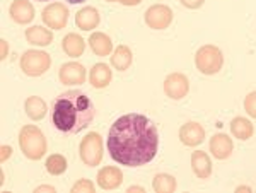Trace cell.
I'll use <instances>...</instances> for the list:
<instances>
[{
	"mask_svg": "<svg viewBox=\"0 0 256 193\" xmlns=\"http://www.w3.org/2000/svg\"><path fill=\"white\" fill-rule=\"evenodd\" d=\"M230 134L234 135L239 140H250L251 137L254 135V126L248 118L242 116H236L232 122H230Z\"/></svg>",
	"mask_w": 256,
	"mask_h": 193,
	"instance_id": "22",
	"label": "cell"
},
{
	"mask_svg": "<svg viewBox=\"0 0 256 193\" xmlns=\"http://www.w3.org/2000/svg\"><path fill=\"white\" fill-rule=\"evenodd\" d=\"M208 149L214 158L218 159V161H224V159L230 158V154H232L234 142L227 134H216V135H212V138H210Z\"/></svg>",
	"mask_w": 256,
	"mask_h": 193,
	"instance_id": "12",
	"label": "cell"
},
{
	"mask_svg": "<svg viewBox=\"0 0 256 193\" xmlns=\"http://www.w3.org/2000/svg\"><path fill=\"white\" fill-rule=\"evenodd\" d=\"M9 16L18 24H30L34 19V7L28 0H14L9 7Z\"/></svg>",
	"mask_w": 256,
	"mask_h": 193,
	"instance_id": "14",
	"label": "cell"
},
{
	"mask_svg": "<svg viewBox=\"0 0 256 193\" xmlns=\"http://www.w3.org/2000/svg\"><path fill=\"white\" fill-rule=\"evenodd\" d=\"M244 112L250 114L251 118H254L256 120V91L250 92L244 98Z\"/></svg>",
	"mask_w": 256,
	"mask_h": 193,
	"instance_id": "27",
	"label": "cell"
},
{
	"mask_svg": "<svg viewBox=\"0 0 256 193\" xmlns=\"http://www.w3.org/2000/svg\"><path fill=\"white\" fill-rule=\"evenodd\" d=\"M111 79H113V72H111L110 65L102 64V62L92 65V68L89 70V82H90V86L96 89L108 88L111 84Z\"/></svg>",
	"mask_w": 256,
	"mask_h": 193,
	"instance_id": "16",
	"label": "cell"
},
{
	"mask_svg": "<svg viewBox=\"0 0 256 193\" xmlns=\"http://www.w3.org/2000/svg\"><path fill=\"white\" fill-rule=\"evenodd\" d=\"M96 108L86 92L79 89L62 92L52 106V122L64 134H79L92 123Z\"/></svg>",
	"mask_w": 256,
	"mask_h": 193,
	"instance_id": "2",
	"label": "cell"
},
{
	"mask_svg": "<svg viewBox=\"0 0 256 193\" xmlns=\"http://www.w3.org/2000/svg\"><path fill=\"white\" fill-rule=\"evenodd\" d=\"M101 22V16L96 7H82V9L76 14V26L82 31H92L96 30Z\"/></svg>",
	"mask_w": 256,
	"mask_h": 193,
	"instance_id": "15",
	"label": "cell"
},
{
	"mask_svg": "<svg viewBox=\"0 0 256 193\" xmlns=\"http://www.w3.org/2000/svg\"><path fill=\"white\" fill-rule=\"evenodd\" d=\"M192 170L196 178L207 180L212 174V161H210L208 154L204 150H195L192 152Z\"/></svg>",
	"mask_w": 256,
	"mask_h": 193,
	"instance_id": "17",
	"label": "cell"
},
{
	"mask_svg": "<svg viewBox=\"0 0 256 193\" xmlns=\"http://www.w3.org/2000/svg\"><path fill=\"white\" fill-rule=\"evenodd\" d=\"M44 168H46L48 174L52 176H60L67 171V159L62 154H52L44 162Z\"/></svg>",
	"mask_w": 256,
	"mask_h": 193,
	"instance_id": "25",
	"label": "cell"
},
{
	"mask_svg": "<svg viewBox=\"0 0 256 193\" xmlns=\"http://www.w3.org/2000/svg\"><path fill=\"white\" fill-rule=\"evenodd\" d=\"M58 79L65 86H80L88 79V70L79 62H67L60 67Z\"/></svg>",
	"mask_w": 256,
	"mask_h": 193,
	"instance_id": "10",
	"label": "cell"
},
{
	"mask_svg": "<svg viewBox=\"0 0 256 193\" xmlns=\"http://www.w3.org/2000/svg\"><path fill=\"white\" fill-rule=\"evenodd\" d=\"M128 193H134V192H140V193H144V192H146V190H144V188L142 186H130V188H128V190H126Z\"/></svg>",
	"mask_w": 256,
	"mask_h": 193,
	"instance_id": "33",
	"label": "cell"
},
{
	"mask_svg": "<svg viewBox=\"0 0 256 193\" xmlns=\"http://www.w3.org/2000/svg\"><path fill=\"white\" fill-rule=\"evenodd\" d=\"M172 22V10L171 7L164 4H154L146 10V24L150 30L162 31L168 30Z\"/></svg>",
	"mask_w": 256,
	"mask_h": 193,
	"instance_id": "8",
	"label": "cell"
},
{
	"mask_svg": "<svg viewBox=\"0 0 256 193\" xmlns=\"http://www.w3.org/2000/svg\"><path fill=\"white\" fill-rule=\"evenodd\" d=\"M96 182L101 190H116L123 183V173L116 166H104L98 171Z\"/></svg>",
	"mask_w": 256,
	"mask_h": 193,
	"instance_id": "11",
	"label": "cell"
},
{
	"mask_svg": "<svg viewBox=\"0 0 256 193\" xmlns=\"http://www.w3.org/2000/svg\"><path fill=\"white\" fill-rule=\"evenodd\" d=\"M190 91V80L183 72H172L164 79V94L169 100L180 101Z\"/></svg>",
	"mask_w": 256,
	"mask_h": 193,
	"instance_id": "9",
	"label": "cell"
},
{
	"mask_svg": "<svg viewBox=\"0 0 256 193\" xmlns=\"http://www.w3.org/2000/svg\"><path fill=\"white\" fill-rule=\"evenodd\" d=\"M181 6L186 7V9H200L205 4V0H180Z\"/></svg>",
	"mask_w": 256,
	"mask_h": 193,
	"instance_id": "28",
	"label": "cell"
},
{
	"mask_svg": "<svg viewBox=\"0 0 256 193\" xmlns=\"http://www.w3.org/2000/svg\"><path fill=\"white\" fill-rule=\"evenodd\" d=\"M106 2H118V4H122V6L134 7V6H138V4H142L144 0H106Z\"/></svg>",
	"mask_w": 256,
	"mask_h": 193,
	"instance_id": "30",
	"label": "cell"
},
{
	"mask_svg": "<svg viewBox=\"0 0 256 193\" xmlns=\"http://www.w3.org/2000/svg\"><path fill=\"white\" fill-rule=\"evenodd\" d=\"M89 46L96 56H108L113 53V41L101 31H96L89 36Z\"/></svg>",
	"mask_w": 256,
	"mask_h": 193,
	"instance_id": "18",
	"label": "cell"
},
{
	"mask_svg": "<svg viewBox=\"0 0 256 193\" xmlns=\"http://www.w3.org/2000/svg\"><path fill=\"white\" fill-rule=\"evenodd\" d=\"M132 64H134V55L126 44H120L111 53V67L116 70L125 72L132 67Z\"/></svg>",
	"mask_w": 256,
	"mask_h": 193,
	"instance_id": "21",
	"label": "cell"
},
{
	"mask_svg": "<svg viewBox=\"0 0 256 193\" xmlns=\"http://www.w3.org/2000/svg\"><path fill=\"white\" fill-rule=\"evenodd\" d=\"M195 65L204 76H216L224 65V55L216 44H204L195 53Z\"/></svg>",
	"mask_w": 256,
	"mask_h": 193,
	"instance_id": "4",
	"label": "cell"
},
{
	"mask_svg": "<svg viewBox=\"0 0 256 193\" xmlns=\"http://www.w3.org/2000/svg\"><path fill=\"white\" fill-rule=\"evenodd\" d=\"M106 146L114 162L126 168L146 166L159 150L158 126L140 113L123 114L111 125Z\"/></svg>",
	"mask_w": 256,
	"mask_h": 193,
	"instance_id": "1",
	"label": "cell"
},
{
	"mask_svg": "<svg viewBox=\"0 0 256 193\" xmlns=\"http://www.w3.org/2000/svg\"><path fill=\"white\" fill-rule=\"evenodd\" d=\"M79 156L80 161L89 168H96L101 164L102 156H104V144L102 137L98 132H89L80 140L79 146Z\"/></svg>",
	"mask_w": 256,
	"mask_h": 193,
	"instance_id": "5",
	"label": "cell"
},
{
	"mask_svg": "<svg viewBox=\"0 0 256 193\" xmlns=\"http://www.w3.org/2000/svg\"><path fill=\"white\" fill-rule=\"evenodd\" d=\"M0 150H2V156H0V161L6 162L7 159H9L10 156H12V147H10V146H6V144H4L2 149H0Z\"/></svg>",
	"mask_w": 256,
	"mask_h": 193,
	"instance_id": "29",
	"label": "cell"
},
{
	"mask_svg": "<svg viewBox=\"0 0 256 193\" xmlns=\"http://www.w3.org/2000/svg\"><path fill=\"white\" fill-rule=\"evenodd\" d=\"M41 192H50V193H55V186H50V184H41V186L34 188V193H41Z\"/></svg>",
	"mask_w": 256,
	"mask_h": 193,
	"instance_id": "32",
	"label": "cell"
},
{
	"mask_svg": "<svg viewBox=\"0 0 256 193\" xmlns=\"http://www.w3.org/2000/svg\"><path fill=\"white\" fill-rule=\"evenodd\" d=\"M62 50L70 58H79L86 50V40L77 32H68L64 40H62Z\"/></svg>",
	"mask_w": 256,
	"mask_h": 193,
	"instance_id": "19",
	"label": "cell"
},
{
	"mask_svg": "<svg viewBox=\"0 0 256 193\" xmlns=\"http://www.w3.org/2000/svg\"><path fill=\"white\" fill-rule=\"evenodd\" d=\"M152 188L156 193H172L178 188V182L174 176L168 173H159L152 180Z\"/></svg>",
	"mask_w": 256,
	"mask_h": 193,
	"instance_id": "24",
	"label": "cell"
},
{
	"mask_svg": "<svg viewBox=\"0 0 256 193\" xmlns=\"http://www.w3.org/2000/svg\"><path fill=\"white\" fill-rule=\"evenodd\" d=\"M70 192H72V193H94V192H96V186H94V183L90 182V180L82 178L76 184H74Z\"/></svg>",
	"mask_w": 256,
	"mask_h": 193,
	"instance_id": "26",
	"label": "cell"
},
{
	"mask_svg": "<svg viewBox=\"0 0 256 193\" xmlns=\"http://www.w3.org/2000/svg\"><path fill=\"white\" fill-rule=\"evenodd\" d=\"M180 140L188 147H196L205 140V128L198 122H186L180 128Z\"/></svg>",
	"mask_w": 256,
	"mask_h": 193,
	"instance_id": "13",
	"label": "cell"
},
{
	"mask_svg": "<svg viewBox=\"0 0 256 193\" xmlns=\"http://www.w3.org/2000/svg\"><path fill=\"white\" fill-rule=\"evenodd\" d=\"M65 2H68V4H79V2H84V0H65Z\"/></svg>",
	"mask_w": 256,
	"mask_h": 193,
	"instance_id": "35",
	"label": "cell"
},
{
	"mask_svg": "<svg viewBox=\"0 0 256 193\" xmlns=\"http://www.w3.org/2000/svg\"><path fill=\"white\" fill-rule=\"evenodd\" d=\"M44 2H46V0H44Z\"/></svg>",
	"mask_w": 256,
	"mask_h": 193,
	"instance_id": "36",
	"label": "cell"
},
{
	"mask_svg": "<svg viewBox=\"0 0 256 193\" xmlns=\"http://www.w3.org/2000/svg\"><path fill=\"white\" fill-rule=\"evenodd\" d=\"M0 44H2V56H0V58L6 60L7 55H9V43H7L6 40H0Z\"/></svg>",
	"mask_w": 256,
	"mask_h": 193,
	"instance_id": "31",
	"label": "cell"
},
{
	"mask_svg": "<svg viewBox=\"0 0 256 193\" xmlns=\"http://www.w3.org/2000/svg\"><path fill=\"white\" fill-rule=\"evenodd\" d=\"M24 112H26V114L31 120L40 122L46 116L48 108H46V102L41 100L40 96H30L26 102H24Z\"/></svg>",
	"mask_w": 256,
	"mask_h": 193,
	"instance_id": "23",
	"label": "cell"
},
{
	"mask_svg": "<svg viewBox=\"0 0 256 193\" xmlns=\"http://www.w3.org/2000/svg\"><path fill=\"white\" fill-rule=\"evenodd\" d=\"M19 147L31 161H40L46 154V138L36 125H24L19 132Z\"/></svg>",
	"mask_w": 256,
	"mask_h": 193,
	"instance_id": "3",
	"label": "cell"
},
{
	"mask_svg": "<svg viewBox=\"0 0 256 193\" xmlns=\"http://www.w3.org/2000/svg\"><path fill=\"white\" fill-rule=\"evenodd\" d=\"M236 192H251V188L250 186H238Z\"/></svg>",
	"mask_w": 256,
	"mask_h": 193,
	"instance_id": "34",
	"label": "cell"
},
{
	"mask_svg": "<svg viewBox=\"0 0 256 193\" xmlns=\"http://www.w3.org/2000/svg\"><path fill=\"white\" fill-rule=\"evenodd\" d=\"M24 38L32 46H48L53 41V32L43 26H31L24 31Z\"/></svg>",
	"mask_w": 256,
	"mask_h": 193,
	"instance_id": "20",
	"label": "cell"
},
{
	"mask_svg": "<svg viewBox=\"0 0 256 193\" xmlns=\"http://www.w3.org/2000/svg\"><path fill=\"white\" fill-rule=\"evenodd\" d=\"M20 68L30 77H41L52 67V56L41 50H28L22 53L19 60Z\"/></svg>",
	"mask_w": 256,
	"mask_h": 193,
	"instance_id": "6",
	"label": "cell"
},
{
	"mask_svg": "<svg viewBox=\"0 0 256 193\" xmlns=\"http://www.w3.org/2000/svg\"><path fill=\"white\" fill-rule=\"evenodd\" d=\"M68 9L65 7V4L62 2H53L46 6L41 12V19H43L44 26L50 28V30H64L68 22Z\"/></svg>",
	"mask_w": 256,
	"mask_h": 193,
	"instance_id": "7",
	"label": "cell"
}]
</instances>
